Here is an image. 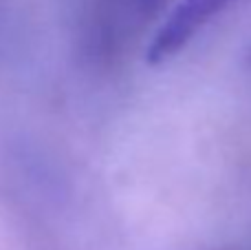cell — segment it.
I'll return each mask as SVG.
<instances>
[{
  "instance_id": "1",
  "label": "cell",
  "mask_w": 251,
  "mask_h": 250,
  "mask_svg": "<svg viewBox=\"0 0 251 250\" xmlns=\"http://www.w3.org/2000/svg\"><path fill=\"white\" fill-rule=\"evenodd\" d=\"M229 2L231 0H181L152 35L146 49V62L159 66L174 58Z\"/></svg>"
},
{
  "instance_id": "2",
  "label": "cell",
  "mask_w": 251,
  "mask_h": 250,
  "mask_svg": "<svg viewBox=\"0 0 251 250\" xmlns=\"http://www.w3.org/2000/svg\"><path fill=\"white\" fill-rule=\"evenodd\" d=\"M132 2V7L137 9V11H143V13H150L152 9H156L163 0H130Z\"/></svg>"
},
{
  "instance_id": "3",
  "label": "cell",
  "mask_w": 251,
  "mask_h": 250,
  "mask_svg": "<svg viewBox=\"0 0 251 250\" xmlns=\"http://www.w3.org/2000/svg\"><path fill=\"white\" fill-rule=\"evenodd\" d=\"M249 62H251V53H249Z\"/></svg>"
}]
</instances>
